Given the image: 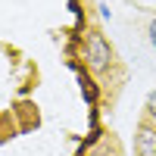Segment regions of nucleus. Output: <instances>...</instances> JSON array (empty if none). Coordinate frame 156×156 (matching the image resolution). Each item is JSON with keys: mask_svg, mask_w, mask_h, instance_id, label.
Instances as JSON below:
<instances>
[{"mask_svg": "<svg viewBox=\"0 0 156 156\" xmlns=\"http://www.w3.org/2000/svg\"><path fill=\"white\" fill-rule=\"evenodd\" d=\"M84 62L94 72H103L112 62V47L100 31H87V37H84Z\"/></svg>", "mask_w": 156, "mask_h": 156, "instance_id": "f257e3e1", "label": "nucleus"}, {"mask_svg": "<svg viewBox=\"0 0 156 156\" xmlns=\"http://www.w3.org/2000/svg\"><path fill=\"white\" fill-rule=\"evenodd\" d=\"M134 153L137 156H156V128L144 125L134 137Z\"/></svg>", "mask_w": 156, "mask_h": 156, "instance_id": "f03ea898", "label": "nucleus"}, {"mask_svg": "<svg viewBox=\"0 0 156 156\" xmlns=\"http://www.w3.org/2000/svg\"><path fill=\"white\" fill-rule=\"evenodd\" d=\"M147 115H150V119H156V90L147 97Z\"/></svg>", "mask_w": 156, "mask_h": 156, "instance_id": "7ed1b4c3", "label": "nucleus"}, {"mask_svg": "<svg viewBox=\"0 0 156 156\" xmlns=\"http://www.w3.org/2000/svg\"><path fill=\"white\" fill-rule=\"evenodd\" d=\"M147 37H150V44H153V47H156V19H153V22H150V28H147Z\"/></svg>", "mask_w": 156, "mask_h": 156, "instance_id": "20e7f679", "label": "nucleus"}]
</instances>
